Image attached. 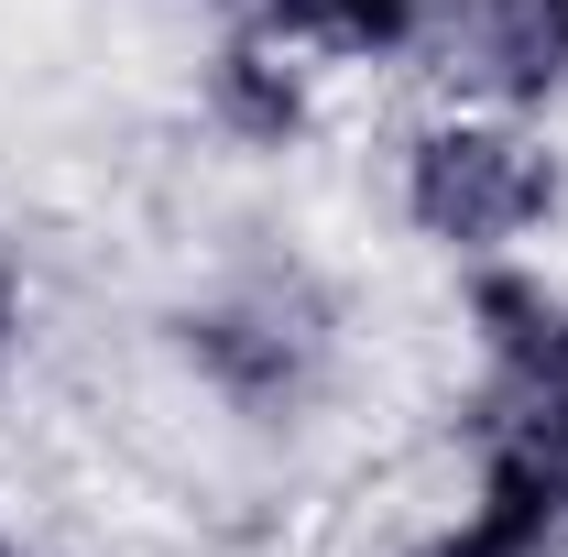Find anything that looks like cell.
Segmentation results:
<instances>
[{
  "label": "cell",
  "instance_id": "1",
  "mask_svg": "<svg viewBox=\"0 0 568 557\" xmlns=\"http://www.w3.org/2000/svg\"><path fill=\"white\" fill-rule=\"evenodd\" d=\"M164 361L230 426L295 437V426L328 416V394L351 372V306L306 263H230L164 306Z\"/></svg>",
  "mask_w": 568,
  "mask_h": 557
},
{
  "label": "cell",
  "instance_id": "2",
  "mask_svg": "<svg viewBox=\"0 0 568 557\" xmlns=\"http://www.w3.org/2000/svg\"><path fill=\"white\" fill-rule=\"evenodd\" d=\"M558 209H568L558 121H514V110L437 99V110L405 121V142H394V219L416 230L448 274L514 263L525 241L558 230Z\"/></svg>",
  "mask_w": 568,
  "mask_h": 557
},
{
  "label": "cell",
  "instance_id": "3",
  "mask_svg": "<svg viewBox=\"0 0 568 557\" xmlns=\"http://www.w3.org/2000/svg\"><path fill=\"white\" fill-rule=\"evenodd\" d=\"M459 328L481 361V405L470 426H503L525 448H547L568 470V284L547 263H470L459 274Z\"/></svg>",
  "mask_w": 568,
  "mask_h": 557
},
{
  "label": "cell",
  "instance_id": "4",
  "mask_svg": "<svg viewBox=\"0 0 568 557\" xmlns=\"http://www.w3.org/2000/svg\"><path fill=\"white\" fill-rule=\"evenodd\" d=\"M437 99L558 121L568 110V0H448L426 33Z\"/></svg>",
  "mask_w": 568,
  "mask_h": 557
},
{
  "label": "cell",
  "instance_id": "5",
  "mask_svg": "<svg viewBox=\"0 0 568 557\" xmlns=\"http://www.w3.org/2000/svg\"><path fill=\"white\" fill-rule=\"evenodd\" d=\"M405 557H568V470L503 426H470V482Z\"/></svg>",
  "mask_w": 568,
  "mask_h": 557
},
{
  "label": "cell",
  "instance_id": "6",
  "mask_svg": "<svg viewBox=\"0 0 568 557\" xmlns=\"http://www.w3.org/2000/svg\"><path fill=\"white\" fill-rule=\"evenodd\" d=\"M317 99H328V67L317 55H295L284 33L241 22V11L219 22L209 67H197V121H209V142L274 164V153H295V142L317 132Z\"/></svg>",
  "mask_w": 568,
  "mask_h": 557
},
{
  "label": "cell",
  "instance_id": "7",
  "mask_svg": "<svg viewBox=\"0 0 568 557\" xmlns=\"http://www.w3.org/2000/svg\"><path fill=\"white\" fill-rule=\"evenodd\" d=\"M219 11L284 33L295 55H317L339 77V67H426V33L448 0H219Z\"/></svg>",
  "mask_w": 568,
  "mask_h": 557
},
{
  "label": "cell",
  "instance_id": "8",
  "mask_svg": "<svg viewBox=\"0 0 568 557\" xmlns=\"http://www.w3.org/2000/svg\"><path fill=\"white\" fill-rule=\"evenodd\" d=\"M22 350H33V274L22 252H0V383L22 372Z\"/></svg>",
  "mask_w": 568,
  "mask_h": 557
},
{
  "label": "cell",
  "instance_id": "9",
  "mask_svg": "<svg viewBox=\"0 0 568 557\" xmlns=\"http://www.w3.org/2000/svg\"><path fill=\"white\" fill-rule=\"evenodd\" d=\"M0 557H33V547H22V536H11V525H0Z\"/></svg>",
  "mask_w": 568,
  "mask_h": 557
}]
</instances>
